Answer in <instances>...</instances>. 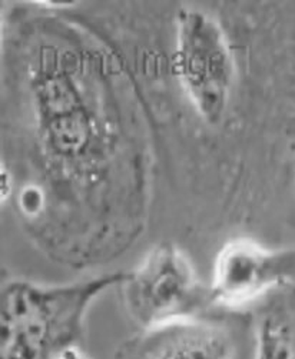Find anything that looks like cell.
Wrapping results in <instances>:
<instances>
[{"label": "cell", "instance_id": "obj_6", "mask_svg": "<svg viewBox=\"0 0 295 359\" xmlns=\"http://www.w3.org/2000/svg\"><path fill=\"white\" fill-rule=\"evenodd\" d=\"M292 342L289 312L284 308L271 309L256 325L255 359H292Z\"/></svg>", "mask_w": 295, "mask_h": 359}, {"label": "cell", "instance_id": "obj_4", "mask_svg": "<svg viewBox=\"0 0 295 359\" xmlns=\"http://www.w3.org/2000/svg\"><path fill=\"white\" fill-rule=\"evenodd\" d=\"M255 346L251 320L224 309L140 330L119 345L114 359H255Z\"/></svg>", "mask_w": 295, "mask_h": 359}, {"label": "cell", "instance_id": "obj_5", "mask_svg": "<svg viewBox=\"0 0 295 359\" xmlns=\"http://www.w3.org/2000/svg\"><path fill=\"white\" fill-rule=\"evenodd\" d=\"M295 283V249H271L247 236L224 243L208 286L211 306L238 311L273 290Z\"/></svg>", "mask_w": 295, "mask_h": 359}, {"label": "cell", "instance_id": "obj_2", "mask_svg": "<svg viewBox=\"0 0 295 359\" xmlns=\"http://www.w3.org/2000/svg\"><path fill=\"white\" fill-rule=\"evenodd\" d=\"M119 286L125 309L140 330L190 319L211 306L209 290L191 259L169 242L155 245Z\"/></svg>", "mask_w": 295, "mask_h": 359}, {"label": "cell", "instance_id": "obj_7", "mask_svg": "<svg viewBox=\"0 0 295 359\" xmlns=\"http://www.w3.org/2000/svg\"><path fill=\"white\" fill-rule=\"evenodd\" d=\"M58 359H91V358L82 351L81 346H77V348H72V349L66 351Z\"/></svg>", "mask_w": 295, "mask_h": 359}, {"label": "cell", "instance_id": "obj_1", "mask_svg": "<svg viewBox=\"0 0 295 359\" xmlns=\"http://www.w3.org/2000/svg\"><path fill=\"white\" fill-rule=\"evenodd\" d=\"M124 279L117 272L65 285L6 280L0 292V359H58L81 346L89 308Z\"/></svg>", "mask_w": 295, "mask_h": 359}, {"label": "cell", "instance_id": "obj_8", "mask_svg": "<svg viewBox=\"0 0 295 359\" xmlns=\"http://www.w3.org/2000/svg\"><path fill=\"white\" fill-rule=\"evenodd\" d=\"M292 359H295V355H294V356H292Z\"/></svg>", "mask_w": 295, "mask_h": 359}, {"label": "cell", "instance_id": "obj_3", "mask_svg": "<svg viewBox=\"0 0 295 359\" xmlns=\"http://www.w3.org/2000/svg\"><path fill=\"white\" fill-rule=\"evenodd\" d=\"M175 74L197 114L208 123L223 118L234 79V60L221 25L197 9L176 18Z\"/></svg>", "mask_w": 295, "mask_h": 359}]
</instances>
